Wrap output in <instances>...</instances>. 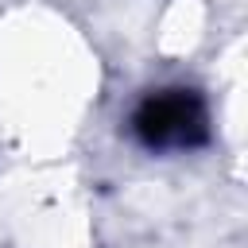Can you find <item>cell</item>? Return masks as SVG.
I'll use <instances>...</instances> for the list:
<instances>
[{
  "label": "cell",
  "instance_id": "cell-1",
  "mask_svg": "<svg viewBox=\"0 0 248 248\" xmlns=\"http://www.w3.org/2000/svg\"><path fill=\"white\" fill-rule=\"evenodd\" d=\"M136 132L147 147H190L205 140V105L190 89H167L140 105Z\"/></svg>",
  "mask_w": 248,
  "mask_h": 248
}]
</instances>
